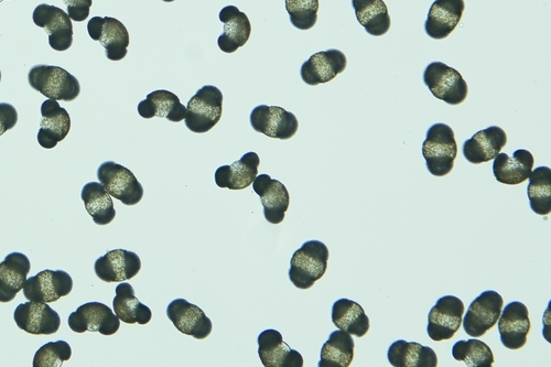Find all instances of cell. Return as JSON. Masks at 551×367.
I'll list each match as a JSON object with an SVG mask.
<instances>
[{"label": "cell", "mask_w": 551, "mask_h": 367, "mask_svg": "<svg viewBox=\"0 0 551 367\" xmlns=\"http://www.w3.org/2000/svg\"><path fill=\"white\" fill-rule=\"evenodd\" d=\"M4 2V0H0V3Z\"/></svg>", "instance_id": "cell-43"}, {"label": "cell", "mask_w": 551, "mask_h": 367, "mask_svg": "<svg viewBox=\"0 0 551 367\" xmlns=\"http://www.w3.org/2000/svg\"><path fill=\"white\" fill-rule=\"evenodd\" d=\"M42 120L38 143L46 149H53L70 133L71 117L58 101L47 100L41 106Z\"/></svg>", "instance_id": "cell-21"}, {"label": "cell", "mask_w": 551, "mask_h": 367, "mask_svg": "<svg viewBox=\"0 0 551 367\" xmlns=\"http://www.w3.org/2000/svg\"><path fill=\"white\" fill-rule=\"evenodd\" d=\"M17 123L18 113L15 107L12 104L0 103V136L13 129Z\"/></svg>", "instance_id": "cell-40"}, {"label": "cell", "mask_w": 551, "mask_h": 367, "mask_svg": "<svg viewBox=\"0 0 551 367\" xmlns=\"http://www.w3.org/2000/svg\"><path fill=\"white\" fill-rule=\"evenodd\" d=\"M138 113L146 120L160 117L172 123H179L187 116V107L182 105L179 97L166 90H158L147 95V99L138 104Z\"/></svg>", "instance_id": "cell-28"}, {"label": "cell", "mask_w": 551, "mask_h": 367, "mask_svg": "<svg viewBox=\"0 0 551 367\" xmlns=\"http://www.w3.org/2000/svg\"><path fill=\"white\" fill-rule=\"evenodd\" d=\"M527 196L532 210L538 215L551 212V169L538 167L529 176Z\"/></svg>", "instance_id": "cell-35"}, {"label": "cell", "mask_w": 551, "mask_h": 367, "mask_svg": "<svg viewBox=\"0 0 551 367\" xmlns=\"http://www.w3.org/2000/svg\"><path fill=\"white\" fill-rule=\"evenodd\" d=\"M464 9V0H436L426 20L427 35L436 40L448 38L460 24Z\"/></svg>", "instance_id": "cell-22"}, {"label": "cell", "mask_w": 551, "mask_h": 367, "mask_svg": "<svg viewBox=\"0 0 551 367\" xmlns=\"http://www.w3.org/2000/svg\"><path fill=\"white\" fill-rule=\"evenodd\" d=\"M14 319L19 329L34 336H51L57 333L61 326L59 313L42 302L28 301L19 305L15 310Z\"/></svg>", "instance_id": "cell-14"}, {"label": "cell", "mask_w": 551, "mask_h": 367, "mask_svg": "<svg viewBox=\"0 0 551 367\" xmlns=\"http://www.w3.org/2000/svg\"><path fill=\"white\" fill-rule=\"evenodd\" d=\"M464 310L466 308L458 297L440 298L428 316L427 332L430 339L440 342L455 337L461 328Z\"/></svg>", "instance_id": "cell-8"}, {"label": "cell", "mask_w": 551, "mask_h": 367, "mask_svg": "<svg viewBox=\"0 0 551 367\" xmlns=\"http://www.w3.org/2000/svg\"><path fill=\"white\" fill-rule=\"evenodd\" d=\"M32 89L48 97L49 100L72 102L78 99L81 85L71 73L56 66L32 67L28 74Z\"/></svg>", "instance_id": "cell-3"}, {"label": "cell", "mask_w": 551, "mask_h": 367, "mask_svg": "<svg viewBox=\"0 0 551 367\" xmlns=\"http://www.w3.org/2000/svg\"><path fill=\"white\" fill-rule=\"evenodd\" d=\"M356 18L367 34L381 37L391 28V17L383 0H352Z\"/></svg>", "instance_id": "cell-32"}, {"label": "cell", "mask_w": 551, "mask_h": 367, "mask_svg": "<svg viewBox=\"0 0 551 367\" xmlns=\"http://www.w3.org/2000/svg\"><path fill=\"white\" fill-rule=\"evenodd\" d=\"M29 258L21 253H12L0 263V302L13 301L23 290L30 273Z\"/></svg>", "instance_id": "cell-26"}, {"label": "cell", "mask_w": 551, "mask_h": 367, "mask_svg": "<svg viewBox=\"0 0 551 367\" xmlns=\"http://www.w3.org/2000/svg\"><path fill=\"white\" fill-rule=\"evenodd\" d=\"M97 178L111 197L125 205H136L144 197L142 183L137 180L133 172L114 161H106L102 164L97 170Z\"/></svg>", "instance_id": "cell-6"}, {"label": "cell", "mask_w": 551, "mask_h": 367, "mask_svg": "<svg viewBox=\"0 0 551 367\" xmlns=\"http://www.w3.org/2000/svg\"><path fill=\"white\" fill-rule=\"evenodd\" d=\"M388 362L395 367H436L437 354L434 350L417 342L398 340L387 352Z\"/></svg>", "instance_id": "cell-29"}, {"label": "cell", "mask_w": 551, "mask_h": 367, "mask_svg": "<svg viewBox=\"0 0 551 367\" xmlns=\"http://www.w3.org/2000/svg\"><path fill=\"white\" fill-rule=\"evenodd\" d=\"M0 82H2V71H0Z\"/></svg>", "instance_id": "cell-42"}, {"label": "cell", "mask_w": 551, "mask_h": 367, "mask_svg": "<svg viewBox=\"0 0 551 367\" xmlns=\"http://www.w3.org/2000/svg\"><path fill=\"white\" fill-rule=\"evenodd\" d=\"M534 163V156L525 149L516 150L512 157L500 153L494 159L493 174L503 185H521L531 176Z\"/></svg>", "instance_id": "cell-25"}, {"label": "cell", "mask_w": 551, "mask_h": 367, "mask_svg": "<svg viewBox=\"0 0 551 367\" xmlns=\"http://www.w3.org/2000/svg\"><path fill=\"white\" fill-rule=\"evenodd\" d=\"M507 144V136L504 129L492 126L474 134L463 145V155L474 165L489 163L501 153Z\"/></svg>", "instance_id": "cell-23"}, {"label": "cell", "mask_w": 551, "mask_h": 367, "mask_svg": "<svg viewBox=\"0 0 551 367\" xmlns=\"http://www.w3.org/2000/svg\"><path fill=\"white\" fill-rule=\"evenodd\" d=\"M503 297L494 290L484 291L470 305L462 319L464 331L472 338H480L498 323L503 310Z\"/></svg>", "instance_id": "cell-7"}, {"label": "cell", "mask_w": 551, "mask_h": 367, "mask_svg": "<svg viewBox=\"0 0 551 367\" xmlns=\"http://www.w3.org/2000/svg\"><path fill=\"white\" fill-rule=\"evenodd\" d=\"M223 23V34L219 37V48L225 53H234L246 45L252 34L251 21L235 6H226L219 15Z\"/></svg>", "instance_id": "cell-24"}, {"label": "cell", "mask_w": 551, "mask_h": 367, "mask_svg": "<svg viewBox=\"0 0 551 367\" xmlns=\"http://www.w3.org/2000/svg\"><path fill=\"white\" fill-rule=\"evenodd\" d=\"M94 269L96 276L105 283H123L140 272L142 261L136 253L114 250L97 259Z\"/></svg>", "instance_id": "cell-17"}, {"label": "cell", "mask_w": 551, "mask_h": 367, "mask_svg": "<svg viewBox=\"0 0 551 367\" xmlns=\"http://www.w3.org/2000/svg\"><path fill=\"white\" fill-rule=\"evenodd\" d=\"M69 327L77 333L99 332L113 336L121 327V320L110 307L101 302H89L71 313Z\"/></svg>", "instance_id": "cell-10"}, {"label": "cell", "mask_w": 551, "mask_h": 367, "mask_svg": "<svg viewBox=\"0 0 551 367\" xmlns=\"http://www.w3.org/2000/svg\"><path fill=\"white\" fill-rule=\"evenodd\" d=\"M354 359V341L351 334L338 330L331 333L320 353V367H349Z\"/></svg>", "instance_id": "cell-34"}, {"label": "cell", "mask_w": 551, "mask_h": 367, "mask_svg": "<svg viewBox=\"0 0 551 367\" xmlns=\"http://www.w3.org/2000/svg\"><path fill=\"white\" fill-rule=\"evenodd\" d=\"M34 23L45 29L49 45L56 51H67L73 43V25L69 15L59 7L48 4L39 5L34 12Z\"/></svg>", "instance_id": "cell-13"}, {"label": "cell", "mask_w": 551, "mask_h": 367, "mask_svg": "<svg viewBox=\"0 0 551 367\" xmlns=\"http://www.w3.org/2000/svg\"><path fill=\"white\" fill-rule=\"evenodd\" d=\"M423 155L432 176L449 175L458 156V146L452 128L442 123L432 125L423 144Z\"/></svg>", "instance_id": "cell-2"}, {"label": "cell", "mask_w": 551, "mask_h": 367, "mask_svg": "<svg viewBox=\"0 0 551 367\" xmlns=\"http://www.w3.org/2000/svg\"><path fill=\"white\" fill-rule=\"evenodd\" d=\"M82 200L95 224L107 225L115 219L116 211L111 194L101 182L86 183L82 190Z\"/></svg>", "instance_id": "cell-33"}, {"label": "cell", "mask_w": 551, "mask_h": 367, "mask_svg": "<svg viewBox=\"0 0 551 367\" xmlns=\"http://www.w3.org/2000/svg\"><path fill=\"white\" fill-rule=\"evenodd\" d=\"M452 356L469 367H491L494 363V354L489 345L475 339L458 341L453 345Z\"/></svg>", "instance_id": "cell-36"}, {"label": "cell", "mask_w": 551, "mask_h": 367, "mask_svg": "<svg viewBox=\"0 0 551 367\" xmlns=\"http://www.w3.org/2000/svg\"><path fill=\"white\" fill-rule=\"evenodd\" d=\"M73 289L72 277L63 271H46L26 280L24 296L29 301L50 304L68 296Z\"/></svg>", "instance_id": "cell-11"}, {"label": "cell", "mask_w": 551, "mask_h": 367, "mask_svg": "<svg viewBox=\"0 0 551 367\" xmlns=\"http://www.w3.org/2000/svg\"><path fill=\"white\" fill-rule=\"evenodd\" d=\"M162 2H165V3H172V2H175V0H162Z\"/></svg>", "instance_id": "cell-41"}, {"label": "cell", "mask_w": 551, "mask_h": 367, "mask_svg": "<svg viewBox=\"0 0 551 367\" xmlns=\"http://www.w3.org/2000/svg\"><path fill=\"white\" fill-rule=\"evenodd\" d=\"M72 349L66 341L49 342L41 347L34 358V367H60L71 359Z\"/></svg>", "instance_id": "cell-38"}, {"label": "cell", "mask_w": 551, "mask_h": 367, "mask_svg": "<svg viewBox=\"0 0 551 367\" xmlns=\"http://www.w3.org/2000/svg\"><path fill=\"white\" fill-rule=\"evenodd\" d=\"M261 164L256 153H247L231 166H222L215 172V183L220 188L243 190L250 186L258 176Z\"/></svg>", "instance_id": "cell-27"}, {"label": "cell", "mask_w": 551, "mask_h": 367, "mask_svg": "<svg viewBox=\"0 0 551 367\" xmlns=\"http://www.w3.org/2000/svg\"><path fill=\"white\" fill-rule=\"evenodd\" d=\"M348 60L340 50L330 49L311 56L300 69L302 80L316 86L331 82L347 68Z\"/></svg>", "instance_id": "cell-16"}, {"label": "cell", "mask_w": 551, "mask_h": 367, "mask_svg": "<svg viewBox=\"0 0 551 367\" xmlns=\"http://www.w3.org/2000/svg\"><path fill=\"white\" fill-rule=\"evenodd\" d=\"M167 316L178 331L194 339H207L213 329L212 321L198 306L186 299H176L167 308Z\"/></svg>", "instance_id": "cell-15"}, {"label": "cell", "mask_w": 551, "mask_h": 367, "mask_svg": "<svg viewBox=\"0 0 551 367\" xmlns=\"http://www.w3.org/2000/svg\"><path fill=\"white\" fill-rule=\"evenodd\" d=\"M222 112V92L213 85H205L188 102L186 126L192 133H208L220 122Z\"/></svg>", "instance_id": "cell-4"}, {"label": "cell", "mask_w": 551, "mask_h": 367, "mask_svg": "<svg viewBox=\"0 0 551 367\" xmlns=\"http://www.w3.org/2000/svg\"><path fill=\"white\" fill-rule=\"evenodd\" d=\"M251 125L256 133L267 137L288 140L298 132L299 122L295 114L283 107L259 105L251 114Z\"/></svg>", "instance_id": "cell-9"}, {"label": "cell", "mask_w": 551, "mask_h": 367, "mask_svg": "<svg viewBox=\"0 0 551 367\" xmlns=\"http://www.w3.org/2000/svg\"><path fill=\"white\" fill-rule=\"evenodd\" d=\"M252 185L258 197L261 198L265 219L270 224L282 223L290 204L286 186L268 175L257 176Z\"/></svg>", "instance_id": "cell-19"}, {"label": "cell", "mask_w": 551, "mask_h": 367, "mask_svg": "<svg viewBox=\"0 0 551 367\" xmlns=\"http://www.w3.org/2000/svg\"><path fill=\"white\" fill-rule=\"evenodd\" d=\"M424 82L432 95L449 105H459L467 99V82L463 80L459 71L445 63H430L424 73Z\"/></svg>", "instance_id": "cell-5"}, {"label": "cell", "mask_w": 551, "mask_h": 367, "mask_svg": "<svg viewBox=\"0 0 551 367\" xmlns=\"http://www.w3.org/2000/svg\"><path fill=\"white\" fill-rule=\"evenodd\" d=\"M116 296L113 301L115 315L128 325H147L153 318V312L142 304L135 296L131 284L122 283L116 287Z\"/></svg>", "instance_id": "cell-31"}, {"label": "cell", "mask_w": 551, "mask_h": 367, "mask_svg": "<svg viewBox=\"0 0 551 367\" xmlns=\"http://www.w3.org/2000/svg\"><path fill=\"white\" fill-rule=\"evenodd\" d=\"M329 250L326 244L309 241L291 257L289 279L295 287L307 290L327 272Z\"/></svg>", "instance_id": "cell-1"}, {"label": "cell", "mask_w": 551, "mask_h": 367, "mask_svg": "<svg viewBox=\"0 0 551 367\" xmlns=\"http://www.w3.org/2000/svg\"><path fill=\"white\" fill-rule=\"evenodd\" d=\"M285 4L290 23L295 28L309 30L316 26L319 0H286Z\"/></svg>", "instance_id": "cell-37"}, {"label": "cell", "mask_w": 551, "mask_h": 367, "mask_svg": "<svg viewBox=\"0 0 551 367\" xmlns=\"http://www.w3.org/2000/svg\"><path fill=\"white\" fill-rule=\"evenodd\" d=\"M68 9V15L73 21L82 23L90 16L93 0H63Z\"/></svg>", "instance_id": "cell-39"}, {"label": "cell", "mask_w": 551, "mask_h": 367, "mask_svg": "<svg viewBox=\"0 0 551 367\" xmlns=\"http://www.w3.org/2000/svg\"><path fill=\"white\" fill-rule=\"evenodd\" d=\"M332 322L339 330L362 338L370 330V318L362 306L350 299H340L332 308Z\"/></svg>", "instance_id": "cell-30"}, {"label": "cell", "mask_w": 551, "mask_h": 367, "mask_svg": "<svg viewBox=\"0 0 551 367\" xmlns=\"http://www.w3.org/2000/svg\"><path fill=\"white\" fill-rule=\"evenodd\" d=\"M501 342L506 349L520 350L527 342L531 320L527 307L514 301L502 310L499 318Z\"/></svg>", "instance_id": "cell-18"}, {"label": "cell", "mask_w": 551, "mask_h": 367, "mask_svg": "<svg viewBox=\"0 0 551 367\" xmlns=\"http://www.w3.org/2000/svg\"><path fill=\"white\" fill-rule=\"evenodd\" d=\"M88 31L94 41L105 49L107 59L121 61L127 56L129 34L120 20L112 17H94L89 21Z\"/></svg>", "instance_id": "cell-12"}, {"label": "cell", "mask_w": 551, "mask_h": 367, "mask_svg": "<svg viewBox=\"0 0 551 367\" xmlns=\"http://www.w3.org/2000/svg\"><path fill=\"white\" fill-rule=\"evenodd\" d=\"M258 355L266 367H302L304 358L289 347L277 330H265L258 337Z\"/></svg>", "instance_id": "cell-20"}]
</instances>
